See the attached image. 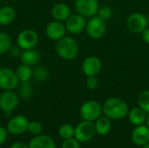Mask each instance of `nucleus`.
<instances>
[{
	"instance_id": "obj_34",
	"label": "nucleus",
	"mask_w": 149,
	"mask_h": 148,
	"mask_svg": "<svg viewBox=\"0 0 149 148\" xmlns=\"http://www.w3.org/2000/svg\"><path fill=\"white\" fill-rule=\"evenodd\" d=\"M20 48L17 46V47H11L10 49V55H12L13 57H16V56H17V55H19V54H21L20 53Z\"/></svg>"
},
{
	"instance_id": "obj_24",
	"label": "nucleus",
	"mask_w": 149,
	"mask_h": 148,
	"mask_svg": "<svg viewBox=\"0 0 149 148\" xmlns=\"http://www.w3.org/2000/svg\"><path fill=\"white\" fill-rule=\"evenodd\" d=\"M74 133H75V127L70 124H64L58 129V134L60 138L63 139L64 140L73 138Z\"/></svg>"
},
{
	"instance_id": "obj_33",
	"label": "nucleus",
	"mask_w": 149,
	"mask_h": 148,
	"mask_svg": "<svg viewBox=\"0 0 149 148\" xmlns=\"http://www.w3.org/2000/svg\"><path fill=\"white\" fill-rule=\"evenodd\" d=\"M142 39L147 44H149V27L145 29V31L142 32Z\"/></svg>"
},
{
	"instance_id": "obj_32",
	"label": "nucleus",
	"mask_w": 149,
	"mask_h": 148,
	"mask_svg": "<svg viewBox=\"0 0 149 148\" xmlns=\"http://www.w3.org/2000/svg\"><path fill=\"white\" fill-rule=\"evenodd\" d=\"M8 137V131L4 127L0 126V146H2L7 140Z\"/></svg>"
},
{
	"instance_id": "obj_5",
	"label": "nucleus",
	"mask_w": 149,
	"mask_h": 148,
	"mask_svg": "<svg viewBox=\"0 0 149 148\" xmlns=\"http://www.w3.org/2000/svg\"><path fill=\"white\" fill-rule=\"evenodd\" d=\"M86 32L91 38L99 39L104 36L107 31V21L100 18L99 16L90 17L86 22Z\"/></svg>"
},
{
	"instance_id": "obj_37",
	"label": "nucleus",
	"mask_w": 149,
	"mask_h": 148,
	"mask_svg": "<svg viewBox=\"0 0 149 148\" xmlns=\"http://www.w3.org/2000/svg\"><path fill=\"white\" fill-rule=\"evenodd\" d=\"M141 148H149V143L148 144H146V145H144V146H142V147H141Z\"/></svg>"
},
{
	"instance_id": "obj_2",
	"label": "nucleus",
	"mask_w": 149,
	"mask_h": 148,
	"mask_svg": "<svg viewBox=\"0 0 149 148\" xmlns=\"http://www.w3.org/2000/svg\"><path fill=\"white\" fill-rule=\"evenodd\" d=\"M56 51L61 58L72 60L78 56L79 45L72 38L65 36L57 41Z\"/></svg>"
},
{
	"instance_id": "obj_20",
	"label": "nucleus",
	"mask_w": 149,
	"mask_h": 148,
	"mask_svg": "<svg viewBox=\"0 0 149 148\" xmlns=\"http://www.w3.org/2000/svg\"><path fill=\"white\" fill-rule=\"evenodd\" d=\"M147 113L144 112L141 107H134L128 112L129 121L134 126H141L146 122Z\"/></svg>"
},
{
	"instance_id": "obj_3",
	"label": "nucleus",
	"mask_w": 149,
	"mask_h": 148,
	"mask_svg": "<svg viewBox=\"0 0 149 148\" xmlns=\"http://www.w3.org/2000/svg\"><path fill=\"white\" fill-rule=\"evenodd\" d=\"M103 113L102 106L96 100H88L85 102L79 110L80 117L83 120L95 121L101 116Z\"/></svg>"
},
{
	"instance_id": "obj_11",
	"label": "nucleus",
	"mask_w": 149,
	"mask_h": 148,
	"mask_svg": "<svg viewBox=\"0 0 149 148\" xmlns=\"http://www.w3.org/2000/svg\"><path fill=\"white\" fill-rule=\"evenodd\" d=\"M29 120L24 115H17L12 117L7 123V131L12 135H20L28 129Z\"/></svg>"
},
{
	"instance_id": "obj_30",
	"label": "nucleus",
	"mask_w": 149,
	"mask_h": 148,
	"mask_svg": "<svg viewBox=\"0 0 149 148\" xmlns=\"http://www.w3.org/2000/svg\"><path fill=\"white\" fill-rule=\"evenodd\" d=\"M86 87L90 90H94L98 87L99 85V79L97 76H90L87 77L86 81Z\"/></svg>"
},
{
	"instance_id": "obj_16",
	"label": "nucleus",
	"mask_w": 149,
	"mask_h": 148,
	"mask_svg": "<svg viewBox=\"0 0 149 148\" xmlns=\"http://www.w3.org/2000/svg\"><path fill=\"white\" fill-rule=\"evenodd\" d=\"M28 147L29 148H56V144L52 137L38 134L30 140Z\"/></svg>"
},
{
	"instance_id": "obj_4",
	"label": "nucleus",
	"mask_w": 149,
	"mask_h": 148,
	"mask_svg": "<svg viewBox=\"0 0 149 148\" xmlns=\"http://www.w3.org/2000/svg\"><path fill=\"white\" fill-rule=\"evenodd\" d=\"M95 133H96V130H95L94 124L92 121L83 120L76 126L74 138L79 143L88 142L93 139Z\"/></svg>"
},
{
	"instance_id": "obj_7",
	"label": "nucleus",
	"mask_w": 149,
	"mask_h": 148,
	"mask_svg": "<svg viewBox=\"0 0 149 148\" xmlns=\"http://www.w3.org/2000/svg\"><path fill=\"white\" fill-rule=\"evenodd\" d=\"M74 6L77 12L86 18L96 16L100 9L98 0H75Z\"/></svg>"
},
{
	"instance_id": "obj_13",
	"label": "nucleus",
	"mask_w": 149,
	"mask_h": 148,
	"mask_svg": "<svg viewBox=\"0 0 149 148\" xmlns=\"http://www.w3.org/2000/svg\"><path fill=\"white\" fill-rule=\"evenodd\" d=\"M102 69L101 60L96 56H89L82 63V72L86 77L97 76Z\"/></svg>"
},
{
	"instance_id": "obj_17",
	"label": "nucleus",
	"mask_w": 149,
	"mask_h": 148,
	"mask_svg": "<svg viewBox=\"0 0 149 148\" xmlns=\"http://www.w3.org/2000/svg\"><path fill=\"white\" fill-rule=\"evenodd\" d=\"M52 16L57 21H66L67 18L71 16V9L66 3H56L52 8Z\"/></svg>"
},
{
	"instance_id": "obj_6",
	"label": "nucleus",
	"mask_w": 149,
	"mask_h": 148,
	"mask_svg": "<svg viewBox=\"0 0 149 148\" xmlns=\"http://www.w3.org/2000/svg\"><path fill=\"white\" fill-rule=\"evenodd\" d=\"M16 72L8 67L0 69V88L3 91L14 90L19 84Z\"/></svg>"
},
{
	"instance_id": "obj_25",
	"label": "nucleus",
	"mask_w": 149,
	"mask_h": 148,
	"mask_svg": "<svg viewBox=\"0 0 149 148\" xmlns=\"http://www.w3.org/2000/svg\"><path fill=\"white\" fill-rule=\"evenodd\" d=\"M11 48V38L5 32H0V55L4 54Z\"/></svg>"
},
{
	"instance_id": "obj_8",
	"label": "nucleus",
	"mask_w": 149,
	"mask_h": 148,
	"mask_svg": "<svg viewBox=\"0 0 149 148\" xmlns=\"http://www.w3.org/2000/svg\"><path fill=\"white\" fill-rule=\"evenodd\" d=\"M38 42V33L31 29H25L17 35V44L22 50H29L34 48Z\"/></svg>"
},
{
	"instance_id": "obj_12",
	"label": "nucleus",
	"mask_w": 149,
	"mask_h": 148,
	"mask_svg": "<svg viewBox=\"0 0 149 148\" xmlns=\"http://www.w3.org/2000/svg\"><path fill=\"white\" fill-rule=\"evenodd\" d=\"M86 19L80 14L71 15L65 21V29L71 34H79L86 30Z\"/></svg>"
},
{
	"instance_id": "obj_22",
	"label": "nucleus",
	"mask_w": 149,
	"mask_h": 148,
	"mask_svg": "<svg viewBox=\"0 0 149 148\" xmlns=\"http://www.w3.org/2000/svg\"><path fill=\"white\" fill-rule=\"evenodd\" d=\"M18 96L23 99H30L34 94V90L31 83L29 81H20L17 85Z\"/></svg>"
},
{
	"instance_id": "obj_31",
	"label": "nucleus",
	"mask_w": 149,
	"mask_h": 148,
	"mask_svg": "<svg viewBox=\"0 0 149 148\" xmlns=\"http://www.w3.org/2000/svg\"><path fill=\"white\" fill-rule=\"evenodd\" d=\"M61 148H80L79 142L74 138L65 140L64 142L62 143Z\"/></svg>"
},
{
	"instance_id": "obj_35",
	"label": "nucleus",
	"mask_w": 149,
	"mask_h": 148,
	"mask_svg": "<svg viewBox=\"0 0 149 148\" xmlns=\"http://www.w3.org/2000/svg\"><path fill=\"white\" fill-rule=\"evenodd\" d=\"M10 148H29V147L23 142H16V143L12 144L10 147Z\"/></svg>"
},
{
	"instance_id": "obj_21",
	"label": "nucleus",
	"mask_w": 149,
	"mask_h": 148,
	"mask_svg": "<svg viewBox=\"0 0 149 148\" xmlns=\"http://www.w3.org/2000/svg\"><path fill=\"white\" fill-rule=\"evenodd\" d=\"M16 18L15 10L9 5L0 8V25H8Z\"/></svg>"
},
{
	"instance_id": "obj_28",
	"label": "nucleus",
	"mask_w": 149,
	"mask_h": 148,
	"mask_svg": "<svg viewBox=\"0 0 149 148\" xmlns=\"http://www.w3.org/2000/svg\"><path fill=\"white\" fill-rule=\"evenodd\" d=\"M42 130H43V126H42V125H41L40 122L37 121V120L29 121V125H28V129H27V131H28L31 134H32V135H34V136L38 135V134L41 133Z\"/></svg>"
},
{
	"instance_id": "obj_38",
	"label": "nucleus",
	"mask_w": 149,
	"mask_h": 148,
	"mask_svg": "<svg viewBox=\"0 0 149 148\" xmlns=\"http://www.w3.org/2000/svg\"><path fill=\"white\" fill-rule=\"evenodd\" d=\"M147 19H148V25L149 27V15L147 17Z\"/></svg>"
},
{
	"instance_id": "obj_18",
	"label": "nucleus",
	"mask_w": 149,
	"mask_h": 148,
	"mask_svg": "<svg viewBox=\"0 0 149 148\" xmlns=\"http://www.w3.org/2000/svg\"><path fill=\"white\" fill-rule=\"evenodd\" d=\"M20 59L22 64L33 66L38 64V62L41 59V55L34 48L29 50H24L20 54Z\"/></svg>"
},
{
	"instance_id": "obj_9",
	"label": "nucleus",
	"mask_w": 149,
	"mask_h": 148,
	"mask_svg": "<svg viewBox=\"0 0 149 148\" xmlns=\"http://www.w3.org/2000/svg\"><path fill=\"white\" fill-rule=\"evenodd\" d=\"M127 27L134 33H142L148 27L147 17L141 12H134L127 18Z\"/></svg>"
},
{
	"instance_id": "obj_26",
	"label": "nucleus",
	"mask_w": 149,
	"mask_h": 148,
	"mask_svg": "<svg viewBox=\"0 0 149 148\" xmlns=\"http://www.w3.org/2000/svg\"><path fill=\"white\" fill-rule=\"evenodd\" d=\"M49 70L45 66H38L33 70V76L37 81H45L49 78Z\"/></svg>"
},
{
	"instance_id": "obj_10",
	"label": "nucleus",
	"mask_w": 149,
	"mask_h": 148,
	"mask_svg": "<svg viewBox=\"0 0 149 148\" xmlns=\"http://www.w3.org/2000/svg\"><path fill=\"white\" fill-rule=\"evenodd\" d=\"M18 105V95L10 91H4L0 94V109L5 115H10Z\"/></svg>"
},
{
	"instance_id": "obj_36",
	"label": "nucleus",
	"mask_w": 149,
	"mask_h": 148,
	"mask_svg": "<svg viewBox=\"0 0 149 148\" xmlns=\"http://www.w3.org/2000/svg\"><path fill=\"white\" fill-rule=\"evenodd\" d=\"M146 126H148L149 128V113H148V115H147V118H146Z\"/></svg>"
},
{
	"instance_id": "obj_14",
	"label": "nucleus",
	"mask_w": 149,
	"mask_h": 148,
	"mask_svg": "<svg viewBox=\"0 0 149 148\" xmlns=\"http://www.w3.org/2000/svg\"><path fill=\"white\" fill-rule=\"evenodd\" d=\"M65 25L62 22L57 20L49 23L45 28V34L47 38L54 41H58L63 37H65Z\"/></svg>"
},
{
	"instance_id": "obj_19",
	"label": "nucleus",
	"mask_w": 149,
	"mask_h": 148,
	"mask_svg": "<svg viewBox=\"0 0 149 148\" xmlns=\"http://www.w3.org/2000/svg\"><path fill=\"white\" fill-rule=\"evenodd\" d=\"M94 126H95L96 133L101 136H105L108 134L112 129L111 120L107 116H100L99 119H97L95 120Z\"/></svg>"
},
{
	"instance_id": "obj_1",
	"label": "nucleus",
	"mask_w": 149,
	"mask_h": 148,
	"mask_svg": "<svg viewBox=\"0 0 149 148\" xmlns=\"http://www.w3.org/2000/svg\"><path fill=\"white\" fill-rule=\"evenodd\" d=\"M103 113L110 120H121L128 115L127 104L120 98H109L102 106Z\"/></svg>"
},
{
	"instance_id": "obj_27",
	"label": "nucleus",
	"mask_w": 149,
	"mask_h": 148,
	"mask_svg": "<svg viewBox=\"0 0 149 148\" xmlns=\"http://www.w3.org/2000/svg\"><path fill=\"white\" fill-rule=\"evenodd\" d=\"M138 105L144 112L149 113V90L143 91L138 98Z\"/></svg>"
},
{
	"instance_id": "obj_23",
	"label": "nucleus",
	"mask_w": 149,
	"mask_h": 148,
	"mask_svg": "<svg viewBox=\"0 0 149 148\" xmlns=\"http://www.w3.org/2000/svg\"><path fill=\"white\" fill-rule=\"evenodd\" d=\"M16 73L19 81H29L33 76V70L31 66L22 64L17 68Z\"/></svg>"
},
{
	"instance_id": "obj_15",
	"label": "nucleus",
	"mask_w": 149,
	"mask_h": 148,
	"mask_svg": "<svg viewBox=\"0 0 149 148\" xmlns=\"http://www.w3.org/2000/svg\"><path fill=\"white\" fill-rule=\"evenodd\" d=\"M132 141L138 147L149 143V128L147 126H136L131 134Z\"/></svg>"
},
{
	"instance_id": "obj_29",
	"label": "nucleus",
	"mask_w": 149,
	"mask_h": 148,
	"mask_svg": "<svg viewBox=\"0 0 149 148\" xmlns=\"http://www.w3.org/2000/svg\"><path fill=\"white\" fill-rule=\"evenodd\" d=\"M112 14H113L112 9L109 6H102L99 9L98 11V16L105 21L108 20L112 17Z\"/></svg>"
}]
</instances>
